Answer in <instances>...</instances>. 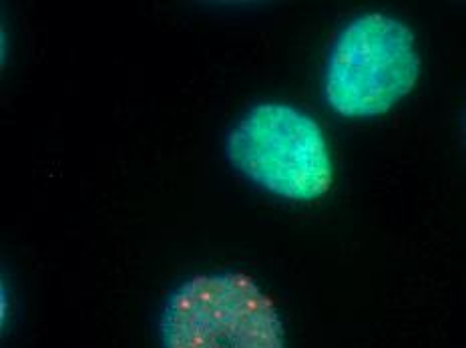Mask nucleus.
Instances as JSON below:
<instances>
[{
  "mask_svg": "<svg viewBox=\"0 0 466 348\" xmlns=\"http://www.w3.org/2000/svg\"><path fill=\"white\" fill-rule=\"evenodd\" d=\"M416 36L398 18L370 13L348 23L332 45L324 93L346 119H370L390 111L419 83Z\"/></svg>",
  "mask_w": 466,
  "mask_h": 348,
  "instance_id": "obj_1",
  "label": "nucleus"
},
{
  "mask_svg": "<svg viewBox=\"0 0 466 348\" xmlns=\"http://www.w3.org/2000/svg\"><path fill=\"white\" fill-rule=\"evenodd\" d=\"M228 158L256 186L291 201L319 200L334 181L322 128L286 103L249 109L229 133Z\"/></svg>",
  "mask_w": 466,
  "mask_h": 348,
  "instance_id": "obj_2",
  "label": "nucleus"
},
{
  "mask_svg": "<svg viewBox=\"0 0 466 348\" xmlns=\"http://www.w3.org/2000/svg\"><path fill=\"white\" fill-rule=\"evenodd\" d=\"M165 348H286L274 301L241 272L199 274L171 294Z\"/></svg>",
  "mask_w": 466,
  "mask_h": 348,
  "instance_id": "obj_3",
  "label": "nucleus"
}]
</instances>
